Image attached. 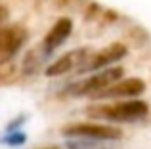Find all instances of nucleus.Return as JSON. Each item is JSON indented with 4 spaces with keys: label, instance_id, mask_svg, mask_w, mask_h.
Masks as SVG:
<instances>
[{
    "label": "nucleus",
    "instance_id": "nucleus-1",
    "mask_svg": "<svg viewBox=\"0 0 151 149\" xmlns=\"http://www.w3.org/2000/svg\"><path fill=\"white\" fill-rule=\"evenodd\" d=\"M88 113L92 117L98 119H109V120H136L147 113V105L140 100L134 101H121V103H113V105H94L88 107Z\"/></svg>",
    "mask_w": 151,
    "mask_h": 149
},
{
    "label": "nucleus",
    "instance_id": "nucleus-2",
    "mask_svg": "<svg viewBox=\"0 0 151 149\" xmlns=\"http://www.w3.org/2000/svg\"><path fill=\"white\" fill-rule=\"evenodd\" d=\"M65 136H78V138H92V140H121V130L103 124H73L63 130Z\"/></svg>",
    "mask_w": 151,
    "mask_h": 149
},
{
    "label": "nucleus",
    "instance_id": "nucleus-3",
    "mask_svg": "<svg viewBox=\"0 0 151 149\" xmlns=\"http://www.w3.org/2000/svg\"><path fill=\"white\" fill-rule=\"evenodd\" d=\"M145 90L144 80L140 78H124V80H117L111 86L96 92L92 97H136Z\"/></svg>",
    "mask_w": 151,
    "mask_h": 149
},
{
    "label": "nucleus",
    "instance_id": "nucleus-4",
    "mask_svg": "<svg viewBox=\"0 0 151 149\" xmlns=\"http://www.w3.org/2000/svg\"><path fill=\"white\" fill-rule=\"evenodd\" d=\"M124 71H122L121 67H109V69H103L101 73H96L94 77H90L88 80H84L81 86L77 88V94H96L100 92V90L107 88V86H111L113 82L121 80Z\"/></svg>",
    "mask_w": 151,
    "mask_h": 149
},
{
    "label": "nucleus",
    "instance_id": "nucleus-5",
    "mask_svg": "<svg viewBox=\"0 0 151 149\" xmlns=\"http://www.w3.org/2000/svg\"><path fill=\"white\" fill-rule=\"evenodd\" d=\"M27 34L21 27H0V61H8L23 46Z\"/></svg>",
    "mask_w": 151,
    "mask_h": 149
},
{
    "label": "nucleus",
    "instance_id": "nucleus-6",
    "mask_svg": "<svg viewBox=\"0 0 151 149\" xmlns=\"http://www.w3.org/2000/svg\"><path fill=\"white\" fill-rule=\"evenodd\" d=\"M124 54H126L124 44H111V46H107V48L100 50L98 54H94L90 59H86V63L81 67V71H94V69L109 67L113 61L124 57Z\"/></svg>",
    "mask_w": 151,
    "mask_h": 149
},
{
    "label": "nucleus",
    "instance_id": "nucleus-7",
    "mask_svg": "<svg viewBox=\"0 0 151 149\" xmlns=\"http://www.w3.org/2000/svg\"><path fill=\"white\" fill-rule=\"evenodd\" d=\"M86 57H88V50H73V52L65 54L63 57H59L58 61H54L46 69V74L48 77H59V74L69 73L73 69L81 71V67L86 63Z\"/></svg>",
    "mask_w": 151,
    "mask_h": 149
},
{
    "label": "nucleus",
    "instance_id": "nucleus-8",
    "mask_svg": "<svg viewBox=\"0 0 151 149\" xmlns=\"http://www.w3.org/2000/svg\"><path fill=\"white\" fill-rule=\"evenodd\" d=\"M71 31H73V23H71L69 17L58 19V21L54 23V27L48 31L46 38H44V50L46 52H52V50H55L58 46H61L63 42H65V38L71 34Z\"/></svg>",
    "mask_w": 151,
    "mask_h": 149
},
{
    "label": "nucleus",
    "instance_id": "nucleus-9",
    "mask_svg": "<svg viewBox=\"0 0 151 149\" xmlns=\"http://www.w3.org/2000/svg\"><path fill=\"white\" fill-rule=\"evenodd\" d=\"M6 17H8V10H6L4 6H0V23H2Z\"/></svg>",
    "mask_w": 151,
    "mask_h": 149
}]
</instances>
